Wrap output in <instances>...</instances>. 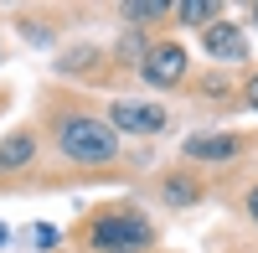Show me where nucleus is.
<instances>
[{"label":"nucleus","instance_id":"1a4fd4ad","mask_svg":"<svg viewBox=\"0 0 258 253\" xmlns=\"http://www.w3.org/2000/svg\"><path fill=\"white\" fill-rule=\"evenodd\" d=\"M170 11H176L186 26H202V31H207L212 21H217V11H222V6H217V0H176Z\"/></svg>","mask_w":258,"mask_h":253},{"label":"nucleus","instance_id":"9b49d317","mask_svg":"<svg viewBox=\"0 0 258 253\" xmlns=\"http://www.w3.org/2000/svg\"><path fill=\"white\" fill-rule=\"evenodd\" d=\"M26 248H36V253H47V248H57V227H47V222H36L31 233H26Z\"/></svg>","mask_w":258,"mask_h":253},{"label":"nucleus","instance_id":"4468645a","mask_svg":"<svg viewBox=\"0 0 258 253\" xmlns=\"http://www.w3.org/2000/svg\"><path fill=\"white\" fill-rule=\"evenodd\" d=\"M0 243H6V222H0Z\"/></svg>","mask_w":258,"mask_h":253},{"label":"nucleus","instance_id":"f03ea898","mask_svg":"<svg viewBox=\"0 0 258 253\" xmlns=\"http://www.w3.org/2000/svg\"><path fill=\"white\" fill-rule=\"evenodd\" d=\"M103 253H135L140 243H150V222L140 212H103L88 233Z\"/></svg>","mask_w":258,"mask_h":253},{"label":"nucleus","instance_id":"0eeeda50","mask_svg":"<svg viewBox=\"0 0 258 253\" xmlns=\"http://www.w3.org/2000/svg\"><path fill=\"white\" fill-rule=\"evenodd\" d=\"M36 155V135H11V140H0V171H21V165H26Z\"/></svg>","mask_w":258,"mask_h":253},{"label":"nucleus","instance_id":"423d86ee","mask_svg":"<svg viewBox=\"0 0 258 253\" xmlns=\"http://www.w3.org/2000/svg\"><path fill=\"white\" fill-rule=\"evenodd\" d=\"M238 150H243L238 135H191L186 140V155L191 160H232Z\"/></svg>","mask_w":258,"mask_h":253},{"label":"nucleus","instance_id":"ddd939ff","mask_svg":"<svg viewBox=\"0 0 258 253\" xmlns=\"http://www.w3.org/2000/svg\"><path fill=\"white\" fill-rule=\"evenodd\" d=\"M248 212H253V222H258V186L248 192Z\"/></svg>","mask_w":258,"mask_h":253},{"label":"nucleus","instance_id":"6e6552de","mask_svg":"<svg viewBox=\"0 0 258 253\" xmlns=\"http://www.w3.org/2000/svg\"><path fill=\"white\" fill-rule=\"evenodd\" d=\"M160 197H165L170 207H197V202H202V186L191 181V176H165V181H160Z\"/></svg>","mask_w":258,"mask_h":253},{"label":"nucleus","instance_id":"f257e3e1","mask_svg":"<svg viewBox=\"0 0 258 253\" xmlns=\"http://www.w3.org/2000/svg\"><path fill=\"white\" fill-rule=\"evenodd\" d=\"M57 150L68 160H78V165H109L119 155V135L109 130V124H98V119L73 114V119L57 124Z\"/></svg>","mask_w":258,"mask_h":253},{"label":"nucleus","instance_id":"20e7f679","mask_svg":"<svg viewBox=\"0 0 258 253\" xmlns=\"http://www.w3.org/2000/svg\"><path fill=\"white\" fill-rule=\"evenodd\" d=\"M140 78L150 83V88H176V83L186 78V47H176V41L150 47L145 62H140Z\"/></svg>","mask_w":258,"mask_h":253},{"label":"nucleus","instance_id":"2eb2a0df","mask_svg":"<svg viewBox=\"0 0 258 253\" xmlns=\"http://www.w3.org/2000/svg\"><path fill=\"white\" fill-rule=\"evenodd\" d=\"M253 21H258V11H253Z\"/></svg>","mask_w":258,"mask_h":253},{"label":"nucleus","instance_id":"7ed1b4c3","mask_svg":"<svg viewBox=\"0 0 258 253\" xmlns=\"http://www.w3.org/2000/svg\"><path fill=\"white\" fill-rule=\"evenodd\" d=\"M109 130H119V135H160L165 109L160 103H145V98H119L109 109Z\"/></svg>","mask_w":258,"mask_h":253},{"label":"nucleus","instance_id":"f8f14e48","mask_svg":"<svg viewBox=\"0 0 258 253\" xmlns=\"http://www.w3.org/2000/svg\"><path fill=\"white\" fill-rule=\"evenodd\" d=\"M243 103H248V109H258V73L243 83Z\"/></svg>","mask_w":258,"mask_h":253},{"label":"nucleus","instance_id":"9d476101","mask_svg":"<svg viewBox=\"0 0 258 253\" xmlns=\"http://www.w3.org/2000/svg\"><path fill=\"white\" fill-rule=\"evenodd\" d=\"M119 16H124V21H135V26H145V21L170 16V6H165V0H124V6H119Z\"/></svg>","mask_w":258,"mask_h":253},{"label":"nucleus","instance_id":"39448f33","mask_svg":"<svg viewBox=\"0 0 258 253\" xmlns=\"http://www.w3.org/2000/svg\"><path fill=\"white\" fill-rule=\"evenodd\" d=\"M202 47L217 62H248V36H243L238 21H212V26L202 31Z\"/></svg>","mask_w":258,"mask_h":253}]
</instances>
